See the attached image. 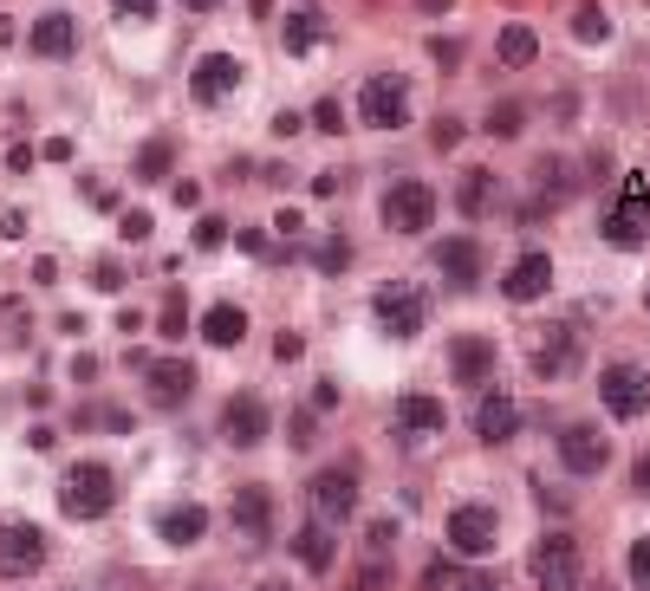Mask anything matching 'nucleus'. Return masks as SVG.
Segmentation results:
<instances>
[{"instance_id":"f257e3e1","label":"nucleus","mask_w":650,"mask_h":591,"mask_svg":"<svg viewBox=\"0 0 650 591\" xmlns=\"http://www.w3.org/2000/svg\"><path fill=\"white\" fill-rule=\"evenodd\" d=\"M52 494H59V514H65V521H78V527L104 521V514L124 501V488H117V468H111V462H98V455H78V462H65Z\"/></svg>"},{"instance_id":"f03ea898","label":"nucleus","mask_w":650,"mask_h":591,"mask_svg":"<svg viewBox=\"0 0 650 591\" xmlns=\"http://www.w3.org/2000/svg\"><path fill=\"white\" fill-rule=\"evenodd\" d=\"M443 547H449V560H495V547H501V508L495 501H456L449 514H443Z\"/></svg>"},{"instance_id":"7ed1b4c3","label":"nucleus","mask_w":650,"mask_h":591,"mask_svg":"<svg viewBox=\"0 0 650 591\" xmlns=\"http://www.w3.org/2000/svg\"><path fill=\"white\" fill-rule=\"evenodd\" d=\"M410 111H417V98H410V78H404V72H371V78L358 85V124H365V130H404Z\"/></svg>"},{"instance_id":"20e7f679","label":"nucleus","mask_w":650,"mask_h":591,"mask_svg":"<svg viewBox=\"0 0 650 591\" xmlns=\"http://www.w3.org/2000/svg\"><path fill=\"white\" fill-rule=\"evenodd\" d=\"M599 403H606L612 423H638V416H650V364H638V358H612V364L599 371Z\"/></svg>"},{"instance_id":"39448f33","label":"nucleus","mask_w":650,"mask_h":591,"mask_svg":"<svg viewBox=\"0 0 650 591\" xmlns=\"http://www.w3.org/2000/svg\"><path fill=\"white\" fill-rule=\"evenodd\" d=\"M378 215H384V228L391 234H430L436 228V189L423 182V176H397L391 189H384V202H378Z\"/></svg>"},{"instance_id":"423d86ee","label":"nucleus","mask_w":650,"mask_h":591,"mask_svg":"<svg viewBox=\"0 0 650 591\" xmlns=\"http://www.w3.org/2000/svg\"><path fill=\"white\" fill-rule=\"evenodd\" d=\"M371 319H378V332H391V338H423L430 332V293L423 286H404V280H391V286H378L371 293Z\"/></svg>"},{"instance_id":"0eeeda50","label":"nucleus","mask_w":650,"mask_h":591,"mask_svg":"<svg viewBox=\"0 0 650 591\" xmlns=\"http://www.w3.org/2000/svg\"><path fill=\"white\" fill-rule=\"evenodd\" d=\"M443 371H449V384L456 390H488L495 384V371H501V345L488 338V332H456L449 338V351H443Z\"/></svg>"},{"instance_id":"6e6552de","label":"nucleus","mask_w":650,"mask_h":591,"mask_svg":"<svg viewBox=\"0 0 650 591\" xmlns=\"http://www.w3.org/2000/svg\"><path fill=\"white\" fill-rule=\"evenodd\" d=\"M553 462H560V475L592 481V475L612 468V436H606L599 423H560V436H553Z\"/></svg>"},{"instance_id":"1a4fd4ad","label":"nucleus","mask_w":650,"mask_h":591,"mask_svg":"<svg viewBox=\"0 0 650 591\" xmlns=\"http://www.w3.org/2000/svg\"><path fill=\"white\" fill-rule=\"evenodd\" d=\"M228 521H234L241 547L260 553V547H273V534H280V494H273L267 481H247V488L228 494Z\"/></svg>"},{"instance_id":"9d476101","label":"nucleus","mask_w":650,"mask_h":591,"mask_svg":"<svg viewBox=\"0 0 650 591\" xmlns=\"http://www.w3.org/2000/svg\"><path fill=\"white\" fill-rule=\"evenodd\" d=\"M430 267H436L443 293H475V286L488 280V247H482L475 234H449V241L430 247Z\"/></svg>"},{"instance_id":"9b49d317","label":"nucleus","mask_w":650,"mask_h":591,"mask_svg":"<svg viewBox=\"0 0 650 591\" xmlns=\"http://www.w3.org/2000/svg\"><path fill=\"white\" fill-rule=\"evenodd\" d=\"M391 429H397V449H430L449 429V403L436 390H404L391 410Z\"/></svg>"},{"instance_id":"f8f14e48","label":"nucleus","mask_w":650,"mask_h":591,"mask_svg":"<svg viewBox=\"0 0 650 591\" xmlns=\"http://www.w3.org/2000/svg\"><path fill=\"white\" fill-rule=\"evenodd\" d=\"M215 436H221L228 449L254 455V449L273 436V410H267V397H260V390H234V397L221 403V423H215Z\"/></svg>"},{"instance_id":"ddd939ff","label":"nucleus","mask_w":650,"mask_h":591,"mask_svg":"<svg viewBox=\"0 0 650 591\" xmlns=\"http://www.w3.org/2000/svg\"><path fill=\"white\" fill-rule=\"evenodd\" d=\"M306 501H313V521H326V527H345V521L358 514V501H365V488H358V468H352V462H332V468H319V475L306 481Z\"/></svg>"},{"instance_id":"4468645a","label":"nucleus","mask_w":650,"mask_h":591,"mask_svg":"<svg viewBox=\"0 0 650 591\" xmlns=\"http://www.w3.org/2000/svg\"><path fill=\"white\" fill-rule=\"evenodd\" d=\"M527 573H534L540 591H579V579H586L579 540H573V534H540L534 553H527Z\"/></svg>"},{"instance_id":"2eb2a0df","label":"nucleus","mask_w":650,"mask_h":591,"mask_svg":"<svg viewBox=\"0 0 650 591\" xmlns=\"http://www.w3.org/2000/svg\"><path fill=\"white\" fill-rule=\"evenodd\" d=\"M579 358H586V338H579L573 325H540L534 345H527V371H534L540 384H560L566 371H579Z\"/></svg>"},{"instance_id":"dca6fc26","label":"nucleus","mask_w":650,"mask_h":591,"mask_svg":"<svg viewBox=\"0 0 650 591\" xmlns=\"http://www.w3.org/2000/svg\"><path fill=\"white\" fill-rule=\"evenodd\" d=\"M195 364L189 358H150L143 364V403L150 410H163V416H176V410H189V397H195Z\"/></svg>"},{"instance_id":"f3484780","label":"nucleus","mask_w":650,"mask_h":591,"mask_svg":"<svg viewBox=\"0 0 650 591\" xmlns=\"http://www.w3.org/2000/svg\"><path fill=\"white\" fill-rule=\"evenodd\" d=\"M599 234H606V247H645V241H650V195H645V182H625V189H619V202L606 208Z\"/></svg>"},{"instance_id":"a211bd4d","label":"nucleus","mask_w":650,"mask_h":591,"mask_svg":"<svg viewBox=\"0 0 650 591\" xmlns=\"http://www.w3.org/2000/svg\"><path fill=\"white\" fill-rule=\"evenodd\" d=\"M547 293H553V254H547V247L514 254L508 273H501V299H508V306H534V299H547Z\"/></svg>"},{"instance_id":"6ab92c4d","label":"nucleus","mask_w":650,"mask_h":591,"mask_svg":"<svg viewBox=\"0 0 650 591\" xmlns=\"http://www.w3.org/2000/svg\"><path fill=\"white\" fill-rule=\"evenodd\" d=\"M514 436H521V403H514V390L488 384V390L475 397V442H482V449H508Z\"/></svg>"},{"instance_id":"aec40b11","label":"nucleus","mask_w":650,"mask_h":591,"mask_svg":"<svg viewBox=\"0 0 650 591\" xmlns=\"http://www.w3.org/2000/svg\"><path fill=\"white\" fill-rule=\"evenodd\" d=\"M241 78H247V72H241L234 52H202V59L189 65V98H195V104H221V98L241 91Z\"/></svg>"},{"instance_id":"412c9836","label":"nucleus","mask_w":650,"mask_h":591,"mask_svg":"<svg viewBox=\"0 0 650 591\" xmlns=\"http://www.w3.org/2000/svg\"><path fill=\"white\" fill-rule=\"evenodd\" d=\"M46 560H52V547H46L39 527H26V521L0 527V579H33Z\"/></svg>"},{"instance_id":"4be33fe9","label":"nucleus","mask_w":650,"mask_h":591,"mask_svg":"<svg viewBox=\"0 0 650 591\" xmlns=\"http://www.w3.org/2000/svg\"><path fill=\"white\" fill-rule=\"evenodd\" d=\"M527 182H534V202H540V208L553 215V208H566V202H573V195L586 189V169H579L573 156H540Z\"/></svg>"},{"instance_id":"5701e85b","label":"nucleus","mask_w":650,"mask_h":591,"mask_svg":"<svg viewBox=\"0 0 650 591\" xmlns=\"http://www.w3.org/2000/svg\"><path fill=\"white\" fill-rule=\"evenodd\" d=\"M156 540L176 547V553L202 547V540H208V508H202V501H163V508H156Z\"/></svg>"},{"instance_id":"b1692460","label":"nucleus","mask_w":650,"mask_h":591,"mask_svg":"<svg viewBox=\"0 0 650 591\" xmlns=\"http://www.w3.org/2000/svg\"><path fill=\"white\" fill-rule=\"evenodd\" d=\"M195 332H202V345H215V351H234V345L254 332V319H247V306H241V299H215V306L195 319Z\"/></svg>"},{"instance_id":"393cba45","label":"nucleus","mask_w":650,"mask_h":591,"mask_svg":"<svg viewBox=\"0 0 650 591\" xmlns=\"http://www.w3.org/2000/svg\"><path fill=\"white\" fill-rule=\"evenodd\" d=\"M293 566H299V573H313V579H326V573L339 566V540H332V527H326V521H306V527L293 534Z\"/></svg>"},{"instance_id":"a878e982","label":"nucleus","mask_w":650,"mask_h":591,"mask_svg":"<svg viewBox=\"0 0 650 591\" xmlns=\"http://www.w3.org/2000/svg\"><path fill=\"white\" fill-rule=\"evenodd\" d=\"M26 46H33V59H72L78 52V20L72 13H39Z\"/></svg>"},{"instance_id":"bb28decb","label":"nucleus","mask_w":650,"mask_h":591,"mask_svg":"<svg viewBox=\"0 0 650 591\" xmlns=\"http://www.w3.org/2000/svg\"><path fill=\"white\" fill-rule=\"evenodd\" d=\"M319 39H326V7H293V13L280 20V46H286V59H306Z\"/></svg>"},{"instance_id":"cd10ccee","label":"nucleus","mask_w":650,"mask_h":591,"mask_svg":"<svg viewBox=\"0 0 650 591\" xmlns=\"http://www.w3.org/2000/svg\"><path fill=\"white\" fill-rule=\"evenodd\" d=\"M495 202H501V176H495V169H462V182H456V208H462L469 221H482Z\"/></svg>"},{"instance_id":"c85d7f7f","label":"nucleus","mask_w":650,"mask_h":591,"mask_svg":"<svg viewBox=\"0 0 650 591\" xmlns=\"http://www.w3.org/2000/svg\"><path fill=\"white\" fill-rule=\"evenodd\" d=\"M495 59H501V65H534V59H540V33H534L527 20H508V26L495 33Z\"/></svg>"},{"instance_id":"c756f323","label":"nucleus","mask_w":650,"mask_h":591,"mask_svg":"<svg viewBox=\"0 0 650 591\" xmlns=\"http://www.w3.org/2000/svg\"><path fill=\"white\" fill-rule=\"evenodd\" d=\"M306 260H313V267H319L326 280H339V273H345V267L358 260V247H352V234H339V228H332V234H319V241L306 247Z\"/></svg>"},{"instance_id":"7c9ffc66","label":"nucleus","mask_w":650,"mask_h":591,"mask_svg":"<svg viewBox=\"0 0 650 591\" xmlns=\"http://www.w3.org/2000/svg\"><path fill=\"white\" fill-rule=\"evenodd\" d=\"M130 169H137L143 182H169V176H176V143H169V137H150V143L130 156Z\"/></svg>"},{"instance_id":"2f4dec72","label":"nucleus","mask_w":650,"mask_h":591,"mask_svg":"<svg viewBox=\"0 0 650 591\" xmlns=\"http://www.w3.org/2000/svg\"><path fill=\"white\" fill-rule=\"evenodd\" d=\"M482 130H488V137H501V143H514V137L527 130V104H521V98H495Z\"/></svg>"},{"instance_id":"473e14b6","label":"nucleus","mask_w":650,"mask_h":591,"mask_svg":"<svg viewBox=\"0 0 650 591\" xmlns=\"http://www.w3.org/2000/svg\"><path fill=\"white\" fill-rule=\"evenodd\" d=\"M573 39H586V46H606V39H612V20H606L599 0H579V7H573Z\"/></svg>"},{"instance_id":"72a5a7b5","label":"nucleus","mask_w":650,"mask_h":591,"mask_svg":"<svg viewBox=\"0 0 650 591\" xmlns=\"http://www.w3.org/2000/svg\"><path fill=\"white\" fill-rule=\"evenodd\" d=\"M319 442H326V436H319V410H293V416H286V449H293V455H313Z\"/></svg>"},{"instance_id":"f704fd0d","label":"nucleus","mask_w":650,"mask_h":591,"mask_svg":"<svg viewBox=\"0 0 650 591\" xmlns=\"http://www.w3.org/2000/svg\"><path fill=\"white\" fill-rule=\"evenodd\" d=\"M156 325H163V338H189V293H182V286L163 293V319H156Z\"/></svg>"},{"instance_id":"c9c22d12","label":"nucleus","mask_w":650,"mask_h":591,"mask_svg":"<svg viewBox=\"0 0 650 591\" xmlns=\"http://www.w3.org/2000/svg\"><path fill=\"white\" fill-rule=\"evenodd\" d=\"M306 124H313V130H326V137H345V130H352V124H345V104H339V98H319V104L306 111Z\"/></svg>"},{"instance_id":"e433bc0d","label":"nucleus","mask_w":650,"mask_h":591,"mask_svg":"<svg viewBox=\"0 0 650 591\" xmlns=\"http://www.w3.org/2000/svg\"><path fill=\"white\" fill-rule=\"evenodd\" d=\"M625 579H632V591H650V534L632 540V553H625Z\"/></svg>"},{"instance_id":"4c0bfd02","label":"nucleus","mask_w":650,"mask_h":591,"mask_svg":"<svg viewBox=\"0 0 650 591\" xmlns=\"http://www.w3.org/2000/svg\"><path fill=\"white\" fill-rule=\"evenodd\" d=\"M150 234H156L150 208H124V215H117V241H130V247H137V241H150Z\"/></svg>"},{"instance_id":"58836bf2","label":"nucleus","mask_w":650,"mask_h":591,"mask_svg":"<svg viewBox=\"0 0 650 591\" xmlns=\"http://www.w3.org/2000/svg\"><path fill=\"white\" fill-rule=\"evenodd\" d=\"M221 241H228V221H221V215H202L195 234H189V247H202V254H215Z\"/></svg>"},{"instance_id":"ea45409f","label":"nucleus","mask_w":650,"mask_h":591,"mask_svg":"<svg viewBox=\"0 0 650 591\" xmlns=\"http://www.w3.org/2000/svg\"><path fill=\"white\" fill-rule=\"evenodd\" d=\"M365 547H371V560H384V553L397 547V521H371V527H365Z\"/></svg>"},{"instance_id":"a19ab883","label":"nucleus","mask_w":650,"mask_h":591,"mask_svg":"<svg viewBox=\"0 0 650 591\" xmlns=\"http://www.w3.org/2000/svg\"><path fill=\"white\" fill-rule=\"evenodd\" d=\"M462 137H469V124H462V117H436V130H430V143H436V150H456Z\"/></svg>"},{"instance_id":"79ce46f5","label":"nucleus","mask_w":650,"mask_h":591,"mask_svg":"<svg viewBox=\"0 0 650 591\" xmlns=\"http://www.w3.org/2000/svg\"><path fill=\"white\" fill-rule=\"evenodd\" d=\"M91 286H98V293H124V267H117V260L104 254V260L91 267Z\"/></svg>"},{"instance_id":"37998d69","label":"nucleus","mask_w":650,"mask_h":591,"mask_svg":"<svg viewBox=\"0 0 650 591\" xmlns=\"http://www.w3.org/2000/svg\"><path fill=\"white\" fill-rule=\"evenodd\" d=\"M430 59H436L443 72H456V65H462V39H430Z\"/></svg>"},{"instance_id":"c03bdc74","label":"nucleus","mask_w":650,"mask_h":591,"mask_svg":"<svg viewBox=\"0 0 650 591\" xmlns=\"http://www.w3.org/2000/svg\"><path fill=\"white\" fill-rule=\"evenodd\" d=\"M156 7H163V0H111L117 20H156Z\"/></svg>"},{"instance_id":"a18cd8bd","label":"nucleus","mask_w":650,"mask_h":591,"mask_svg":"<svg viewBox=\"0 0 650 591\" xmlns=\"http://www.w3.org/2000/svg\"><path fill=\"white\" fill-rule=\"evenodd\" d=\"M306 410H319V416H326V410H339V384H332V377H319V384H313V403H306Z\"/></svg>"},{"instance_id":"49530a36","label":"nucleus","mask_w":650,"mask_h":591,"mask_svg":"<svg viewBox=\"0 0 650 591\" xmlns=\"http://www.w3.org/2000/svg\"><path fill=\"white\" fill-rule=\"evenodd\" d=\"M299 351H306V338H299V332H280V338H273V358H280V364H293Z\"/></svg>"},{"instance_id":"de8ad7c7","label":"nucleus","mask_w":650,"mask_h":591,"mask_svg":"<svg viewBox=\"0 0 650 591\" xmlns=\"http://www.w3.org/2000/svg\"><path fill=\"white\" fill-rule=\"evenodd\" d=\"M299 228H306V215H299V208H280V221H273V234H286V241H299Z\"/></svg>"},{"instance_id":"09e8293b","label":"nucleus","mask_w":650,"mask_h":591,"mask_svg":"<svg viewBox=\"0 0 650 591\" xmlns=\"http://www.w3.org/2000/svg\"><path fill=\"white\" fill-rule=\"evenodd\" d=\"M72 384H85V390H91V384H98V358H85V351H78V358H72Z\"/></svg>"},{"instance_id":"8fccbe9b","label":"nucleus","mask_w":650,"mask_h":591,"mask_svg":"<svg viewBox=\"0 0 650 591\" xmlns=\"http://www.w3.org/2000/svg\"><path fill=\"white\" fill-rule=\"evenodd\" d=\"M26 449H39V455H46V449H59V429H52V423H33V436H26Z\"/></svg>"},{"instance_id":"3c124183","label":"nucleus","mask_w":650,"mask_h":591,"mask_svg":"<svg viewBox=\"0 0 650 591\" xmlns=\"http://www.w3.org/2000/svg\"><path fill=\"white\" fill-rule=\"evenodd\" d=\"M632 494H645V501H650V449L632 462Z\"/></svg>"},{"instance_id":"603ef678","label":"nucleus","mask_w":650,"mask_h":591,"mask_svg":"<svg viewBox=\"0 0 650 591\" xmlns=\"http://www.w3.org/2000/svg\"><path fill=\"white\" fill-rule=\"evenodd\" d=\"M423 591H449V560H436V566H423Z\"/></svg>"},{"instance_id":"864d4df0","label":"nucleus","mask_w":650,"mask_h":591,"mask_svg":"<svg viewBox=\"0 0 650 591\" xmlns=\"http://www.w3.org/2000/svg\"><path fill=\"white\" fill-rule=\"evenodd\" d=\"M299 124H306L299 111H280V117H273V137H299Z\"/></svg>"},{"instance_id":"5fc2aeb1","label":"nucleus","mask_w":650,"mask_h":591,"mask_svg":"<svg viewBox=\"0 0 650 591\" xmlns=\"http://www.w3.org/2000/svg\"><path fill=\"white\" fill-rule=\"evenodd\" d=\"M176 208H202V182H176Z\"/></svg>"},{"instance_id":"6e6d98bb","label":"nucleus","mask_w":650,"mask_h":591,"mask_svg":"<svg viewBox=\"0 0 650 591\" xmlns=\"http://www.w3.org/2000/svg\"><path fill=\"white\" fill-rule=\"evenodd\" d=\"M234 241H241V254H267V234H260V228H241Z\"/></svg>"},{"instance_id":"4d7b16f0","label":"nucleus","mask_w":650,"mask_h":591,"mask_svg":"<svg viewBox=\"0 0 650 591\" xmlns=\"http://www.w3.org/2000/svg\"><path fill=\"white\" fill-rule=\"evenodd\" d=\"M410 7H417L423 20H443V13H456V0H410Z\"/></svg>"},{"instance_id":"13d9d810","label":"nucleus","mask_w":650,"mask_h":591,"mask_svg":"<svg viewBox=\"0 0 650 591\" xmlns=\"http://www.w3.org/2000/svg\"><path fill=\"white\" fill-rule=\"evenodd\" d=\"M553 117H579V91H560V98H553Z\"/></svg>"},{"instance_id":"bf43d9fd","label":"nucleus","mask_w":650,"mask_h":591,"mask_svg":"<svg viewBox=\"0 0 650 591\" xmlns=\"http://www.w3.org/2000/svg\"><path fill=\"white\" fill-rule=\"evenodd\" d=\"M85 195H91L98 208H117V189H104V182H85Z\"/></svg>"},{"instance_id":"052dcab7","label":"nucleus","mask_w":650,"mask_h":591,"mask_svg":"<svg viewBox=\"0 0 650 591\" xmlns=\"http://www.w3.org/2000/svg\"><path fill=\"white\" fill-rule=\"evenodd\" d=\"M456 591H501V579H495V573H475V579H462Z\"/></svg>"},{"instance_id":"680f3d73","label":"nucleus","mask_w":650,"mask_h":591,"mask_svg":"<svg viewBox=\"0 0 650 591\" xmlns=\"http://www.w3.org/2000/svg\"><path fill=\"white\" fill-rule=\"evenodd\" d=\"M182 7H189V13H221L228 0H182Z\"/></svg>"},{"instance_id":"e2e57ef3","label":"nucleus","mask_w":650,"mask_h":591,"mask_svg":"<svg viewBox=\"0 0 650 591\" xmlns=\"http://www.w3.org/2000/svg\"><path fill=\"white\" fill-rule=\"evenodd\" d=\"M0 46H13V20L7 13H0Z\"/></svg>"},{"instance_id":"0e129e2a","label":"nucleus","mask_w":650,"mask_h":591,"mask_svg":"<svg viewBox=\"0 0 650 591\" xmlns=\"http://www.w3.org/2000/svg\"><path fill=\"white\" fill-rule=\"evenodd\" d=\"M254 591H293V586H286V579H260Z\"/></svg>"},{"instance_id":"69168bd1","label":"nucleus","mask_w":650,"mask_h":591,"mask_svg":"<svg viewBox=\"0 0 650 591\" xmlns=\"http://www.w3.org/2000/svg\"><path fill=\"white\" fill-rule=\"evenodd\" d=\"M65 591H85V586H65Z\"/></svg>"},{"instance_id":"338daca9","label":"nucleus","mask_w":650,"mask_h":591,"mask_svg":"<svg viewBox=\"0 0 650 591\" xmlns=\"http://www.w3.org/2000/svg\"><path fill=\"white\" fill-rule=\"evenodd\" d=\"M645 306H650V293H645Z\"/></svg>"}]
</instances>
